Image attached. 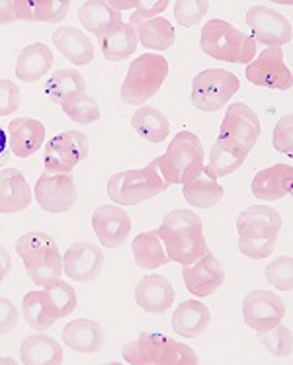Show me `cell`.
Returning <instances> with one entry per match:
<instances>
[{"label":"cell","instance_id":"obj_1","mask_svg":"<svg viewBox=\"0 0 293 365\" xmlns=\"http://www.w3.org/2000/svg\"><path fill=\"white\" fill-rule=\"evenodd\" d=\"M157 235L163 240L168 260L182 266L194 264L207 252L202 219L190 209H174L166 213Z\"/></svg>","mask_w":293,"mask_h":365},{"label":"cell","instance_id":"obj_2","mask_svg":"<svg viewBox=\"0 0 293 365\" xmlns=\"http://www.w3.org/2000/svg\"><path fill=\"white\" fill-rule=\"evenodd\" d=\"M121 358L131 365H197L200 358L188 344L173 340L163 332H141L123 346Z\"/></svg>","mask_w":293,"mask_h":365},{"label":"cell","instance_id":"obj_3","mask_svg":"<svg viewBox=\"0 0 293 365\" xmlns=\"http://www.w3.org/2000/svg\"><path fill=\"white\" fill-rule=\"evenodd\" d=\"M16 254L22 258L28 277L39 287L63 274V256L59 246L47 232L31 231L22 235L16 240Z\"/></svg>","mask_w":293,"mask_h":365},{"label":"cell","instance_id":"obj_4","mask_svg":"<svg viewBox=\"0 0 293 365\" xmlns=\"http://www.w3.org/2000/svg\"><path fill=\"white\" fill-rule=\"evenodd\" d=\"M200 47L211 59L235 65H248L256 57L255 39L219 18L203 24Z\"/></svg>","mask_w":293,"mask_h":365},{"label":"cell","instance_id":"obj_5","mask_svg":"<svg viewBox=\"0 0 293 365\" xmlns=\"http://www.w3.org/2000/svg\"><path fill=\"white\" fill-rule=\"evenodd\" d=\"M168 76V61L158 53H145L129 63L128 75L121 82V102L129 106H145L158 94Z\"/></svg>","mask_w":293,"mask_h":365},{"label":"cell","instance_id":"obj_6","mask_svg":"<svg viewBox=\"0 0 293 365\" xmlns=\"http://www.w3.org/2000/svg\"><path fill=\"white\" fill-rule=\"evenodd\" d=\"M150 164L157 168L168 186L184 184L200 166H203L202 141L192 131H178L165 155L150 160Z\"/></svg>","mask_w":293,"mask_h":365},{"label":"cell","instance_id":"obj_7","mask_svg":"<svg viewBox=\"0 0 293 365\" xmlns=\"http://www.w3.org/2000/svg\"><path fill=\"white\" fill-rule=\"evenodd\" d=\"M168 184L153 164L113 174L108 180V195L115 205H139L163 194Z\"/></svg>","mask_w":293,"mask_h":365},{"label":"cell","instance_id":"obj_8","mask_svg":"<svg viewBox=\"0 0 293 365\" xmlns=\"http://www.w3.org/2000/svg\"><path fill=\"white\" fill-rule=\"evenodd\" d=\"M241 90L239 76L225 68H205L192 81V104L202 112H219Z\"/></svg>","mask_w":293,"mask_h":365},{"label":"cell","instance_id":"obj_9","mask_svg":"<svg viewBox=\"0 0 293 365\" xmlns=\"http://www.w3.org/2000/svg\"><path fill=\"white\" fill-rule=\"evenodd\" d=\"M91 153L86 135L81 131H63L46 145V170L53 174H71Z\"/></svg>","mask_w":293,"mask_h":365},{"label":"cell","instance_id":"obj_10","mask_svg":"<svg viewBox=\"0 0 293 365\" xmlns=\"http://www.w3.org/2000/svg\"><path fill=\"white\" fill-rule=\"evenodd\" d=\"M245 75L250 84L266 90H289L293 84L292 71L284 61L282 47H266L248 63Z\"/></svg>","mask_w":293,"mask_h":365},{"label":"cell","instance_id":"obj_11","mask_svg":"<svg viewBox=\"0 0 293 365\" xmlns=\"http://www.w3.org/2000/svg\"><path fill=\"white\" fill-rule=\"evenodd\" d=\"M34 200L51 215L67 213L76 203V184L71 174H53L43 170L34 186Z\"/></svg>","mask_w":293,"mask_h":365},{"label":"cell","instance_id":"obj_12","mask_svg":"<svg viewBox=\"0 0 293 365\" xmlns=\"http://www.w3.org/2000/svg\"><path fill=\"white\" fill-rule=\"evenodd\" d=\"M247 24L256 43L266 47H282L292 41V22L282 12L266 4H256L247 10Z\"/></svg>","mask_w":293,"mask_h":365},{"label":"cell","instance_id":"obj_13","mask_svg":"<svg viewBox=\"0 0 293 365\" xmlns=\"http://www.w3.org/2000/svg\"><path fill=\"white\" fill-rule=\"evenodd\" d=\"M286 317V305L278 293L256 289L242 299V321L248 328L262 332L276 327Z\"/></svg>","mask_w":293,"mask_h":365},{"label":"cell","instance_id":"obj_14","mask_svg":"<svg viewBox=\"0 0 293 365\" xmlns=\"http://www.w3.org/2000/svg\"><path fill=\"white\" fill-rule=\"evenodd\" d=\"M182 282L195 297H210L225 284V266L207 250L194 264L182 266Z\"/></svg>","mask_w":293,"mask_h":365},{"label":"cell","instance_id":"obj_15","mask_svg":"<svg viewBox=\"0 0 293 365\" xmlns=\"http://www.w3.org/2000/svg\"><path fill=\"white\" fill-rule=\"evenodd\" d=\"M258 137H260V120L255 110L245 102L227 106L225 118L219 127V139H231L252 150Z\"/></svg>","mask_w":293,"mask_h":365},{"label":"cell","instance_id":"obj_16","mask_svg":"<svg viewBox=\"0 0 293 365\" xmlns=\"http://www.w3.org/2000/svg\"><path fill=\"white\" fill-rule=\"evenodd\" d=\"M104 268V252L100 246L91 242H75L67 248L63 256V272L65 276L71 277L78 284H88L94 282L100 272Z\"/></svg>","mask_w":293,"mask_h":365},{"label":"cell","instance_id":"obj_17","mask_svg":"<svg viewBox=\"0 0 293 365\" xmlns=\"http://www.w3.org/2000/svg\"><path fill=\"white\" fill-rule=\"evenodd\" d=\"M92 229L100 245L106 248H120L131 232V217L121 205H100L92 213Z\"/></svg>","mask_w":293,"mask_h":365},{"label":"cell","instance_id":"obj_18","mask_svg":"<svg viewBox=\"0 0 293 365\" xmlns=\"http://www.w3.org/2000/svg\"><path fill=\"white\" fill-rule=\"evenodd\" d=\"M174 297L173 282L158 274L141 277L135 285V303L149 314H165L173 307Z\"/></svg>","mask_w":293,"mask_h":365},{"label":"cell","instance_id":"obj_19","mask_svg":"<svg viewBox=\"0 0 293 365\" xmlns=\"http://www.w3.org/2000/svg\"><path fill=\"white\" fill-rule=\"evenodd\" d=\"M282 215L268 205H250L237 217V232L247 239H278Z\"/></svg>","mask_w":293,"mask_h":365},{"label":"cell","instance_id":"obj_20","mask_svg":"<svg viewBox=\"0 0 293 365\" xmlns=\"http://www.w3.org/2000/svg\"><path fill=\"white\" fill-rule=\"evenodd\" d=\"M293 168L292 164H274L270 168L256 172L250 184V192L256 200L262 202H278L292 194Z\"/></svg>","mask_w":293,"mask_h":365},{"label":"cell","instance_id":"obj_21","mask_svg":"<svg viewBox=\"0 0 293 365\" xmlns=\"http://www.w3.org/2000/svg\"><path fill=\"white\" fill-rule=\"evenodd\" d=\"M182 195L184 200L197 209H210L217 205L225 190L219 184L215 174L207 168V166H200L197 170L190 176L184 184H182Z\"/></svg>","mask_w":293,"mask_h":365},{"label":"cell","instance_id":"obj_22","mask_svg":"<svg viewBox=\"0 0 293 365\" xmlns=\"http://www.w3.org/2000/svg\"><path fill=\"white\" fill-rule=\"evenodd\" d=\"M34 202V192L24 174L16 168L0 170V213L14 215L22 213Z\"/></svg>","mask_w":293,"mask_h":365},{"label":"cell","instance_id":"obj_23","mask_svg":"<svg viewBox=\"0 0 293 365\" xmlns=\"http://www.w3.org/2000/svg\"><path fill=\"white\" fill-rule=\"evenodd\" d=\"M8 147L18 158H30L46 143V127L34 118H16L6 129Z\"/></svg>","mask_w":293,"mask_h":365},{"label":"cell","instance_id":"obj_24","mask_svg":"<svg viewBox=\"0 0 293 365\" xmlns=\"http://www.w3.org/2000/svg\"><path fill=\"white\" fill-rule=\"evenodd\" d=\"M53 43L59 49L61 55L67 61H71L75 67H84L91 65L94 59V43L91 38L73 26H63L53 31Z\"/></svg>","mask_w":293,"mask_h":365},{"label":"cell","instance_id":"obj_25","mask_svg":"<svg viewBox=\"0 0 293 365\" xmlns=\"http://www.w3.org/2000/svg\"><path fill=\"white\" fill-rule=\"evenodd\" d=\"M104 340L106 330L102 324L91 319H76L63 328V344L84 356L100 350L104 346Z\"/></svg>","mask_w":293,"mask_h":365},{"label":"cell","instance_id":"obj_26","mask_svg":"<svg viewBox=\"0 0 293 365\" xmlns=\"http://www.w3.org/2000/svg\"><path fill=\"white\" fill-rule=\"evenodd\" d=\"M98 41H100V47H102L104 59L113 61V63L129 59V57L137 51V45H139L135 28L129 22L125 24L123 20L110 26V28L98 38Z\"/></svg>","mask_w":293,"mask_h":365},{"label":"cell","instance_id":"obj_27","mask_svg":"<svg viewBox=\"0 0 293 365\" xmlns=\"http://www.w3.org/2000/svg\"><path fill=\"white\" fill-rule=\"evenodd\" d=\"M20 359L24 365H59L65 361V351L59 340L38 332L24 338L20 346Z\"/></svg>","mask_w":293,"mask_h":365},{"label":"cell","instance_id":"obj_28","mask_svg":"<svg viewBox=\"0 0 293 365\" xmlns=\"http://www.w3.org/2000/svg\"><path fill=\"white\" fill-rule=\"evenodd\" d=\"M210 322V307L202 301H184L173 313V330L182 338H195L203 334Z\"/></svg>","mask_w":293,"mask_h":365},{"label":"cell","instance_id":"obj_29","mask_svg":"<svg viewBox=\"0 0 293 365\" xmlns=\"http://www.w3.org/2000/svg\"><path fill=\"white\" fill-rule=\"evenodd\" d=\"M53 67V51L46 43H30L16 59V76L24 82H38L49 75Z\"/></svg>","mask_w":293,"mask_h":365},{"label":"cell","instance_id":"obj_30","mask_svg":"<svg viewBox=\"0 0 293 365\" xmlns=\"http://www.w3.org/2000/svg\"><path fill=\"white\" fill-rule=\"evenodd\" d=\"M16 18L24 22L59 24L68 16V0H14Z\"/></svg>","mask_w":293,"mask_h":365},{"label":"cell","instance_id":"obj_31","mask_svg":"<svg viewBox=\"0 0 293 365\" xmlns=\"http://www.w3.org/2000/svg\"><path fill=\"white\" fill-rule=\"evenodd\" d=\"M248 153L250 149H247L241 143L231 141V139H219L210 153L207 168L215 174V178L229 176L245 164Z\"/></svg>","mask_w":293,"mask_h":365},{"label":"cell","instance_id":"obj_32","mask_svg":"<svg viewBox=\"0 0 293 365\" xmlns=\"http://www.w3.org/2000/svg\"><path fill=\"white\" fill-rule=\"evenodd\" d=\"M81 94H86V81L76 68H59L47 78L46 96L53 104L63 106L67 100Z\"/></svg>","mask_w":293,"mask_h":365},{"label":"cell","instance_id":"obj_33","mask_svg":"<svg viewBox=\"0 0 293 365\" xmlns=\"http://www.w3.org/2000/svg\"><path fill=\"white\" fill-rule=\"evenodd\" d=\"M41 297H43V303H46L47 313L51 314L55 321L73 314L76 305H78V297H76L75 287L67 284V282H63L61 277L53 279V282H47L43 285Z\"/></svg>","mask_w":293,"mask_h":365},{"label":"cell","instance_id":"obj_34","mask_svg":"<svg viewBox=\"0 0 293 365\" xmlns=\"http://www.w3.org/2000/svg\"><path fill=\"white\" fill-rule=\"evenodd\" d=\"M135 34L139 43L147 49H153V51H166L176 41V31H174L173 24L163 16L137 24Z\"/></svg>","mask_w":293,"mask_h":365},{"label":"cell","instance_id":"obj_35","mask_svg":"<svg viewBox=\"0 0 293 365\" xmlns=\"http://www.w3.org/2000/svg\"><path fill=\"white\" fill-rule=\"evenodd\" d=\"M131 125L149 143H163L170 135V123L166 115L153 106H139L131 118Z\"/></svg>","mask_w":293,"mask_h":365},{"label":"cell","instance_id":"obj_36","mask_svg":"<svg viewBox=\"0 0 293 365\" xmlns=\"http://www.w3.org/2000/svg\"><path fill=\"white\" fill-rule=\"evenodd\" d=\"M78 22H81L84 30L100 38L110 26L121 22V14L115 8L110 6V2L88 0L78 10Z\"/></svg>","mask_w":293,"mask_h":365},{"label":"cell","instance_id":"obj_37","mask_svg":"<svg viewBox=\"0 0 293 365\" xmlns=\"http://www.w3.org/2000/svg\"><path fill=\"white\" fill-rule=\"evenodd\" d=\"M131 248H133V260L139 268L157 269L168 262L165 246H163V240L158 239L157 231L139 232L133 239Z\"/></svg>","mask_w":293,"mask_h":365},{"label":"cell","instance_id":"obj_38","mask_svg":"<svg viewBox=\"0 0 293 365\" xmlns=\"http://www.w3.org/2000/svg\"><path fill=\"white\" fill-rule=\"evenodd\" d=\"M22 317L24 321L28 322V327L38 330V332H43V330L51 328L57 322L51 314L47 313L46 303H43V297H41V289L30 291V293L24 295Z\"/></svg>","mask_w":293,"mask_h":365},{"label":"cell","instance_id":"obj_39","mask_svg":"<svg viewBox=\"0 0 293 365\" xmlns=\"http://www.w3.org/2000/svg\"><path fill=\"white\" fill-rule=\"evenodd\" d=\"M61 108L67 113L68 120L76 121L81 125H91V123H96L100 120V104L88 94L71 98Z\"/></svg>","mask_w":293,"mask_h":365},{"label":"cell","instance_id":"obj_40","mask_svg":"<svg viewBox=\"0 0 293 365\" xmlns=\"http://www.w3.org/2000/svg\"><path fill=\"white\" fill-rule=\"evenodd\" d=\"M256 338L272 356H276V358H289L292 356V330L284 327L282 322L268 328V330L258 332Z\"/></svg>","mask_w":293,"mask_h":365},{"label":"cell","instance_id":"obj_41","mask_svg":"<svg viewBox=\"0 0 293 365\" xmlns=\"http://www.w3.org/2000/svg\"><path fill=\"white\" fill-rule=\"evenodd\" d=\"M266 282H270L276 289L292 291L293 287V260L292 256H278L264 269Z\"/></svg>","mask_w":293,"mask_h":365},{"label":"cell","instance_id":"obj_42","mask_svg":"<svg viewBox=\"0 0 293 365\" xmlns=\"http://www.w3.org/2000/svg\"><path fill=\"white\" fill-rule=\"evenodd\" d=\"M207 10H210L207 0H178L174 4V18L180 26L192 28L195 24L202 22Z\"/></svg>","mask_w":293,"mask_h":365},{"label":"cell","instance_id":"obj_43","mask_svg":"<svg viewBox=\"0 0 293 365\" xmlns=\"http://www.w3.org/2000/svg\"><path fill=\"white\" fill-rule=\"evenodd\" d=\"M276 240L278 239H247V237H239V252L250 258V260H264L274 252Z\"/></svg>","mask_w":293,"mask_h":365},{"label":"cell","instance_id":"obj_44","mask_svg":"<svg viewBox=\"0 0 293 365\" xmlns=\"http://www.w3.org/2000/svg\"><path fill=\"white\" fill-rule=\"evenodd\" d=\"M292 113H286L284 118L274 127V135H272V145L278 153H286L287 157L293 155V131H292Z\"/></svg>","mask_w":293,"mask_h":365},{"label":"cell","instance_id":"obj_45","mask_svg":"<svg viewBox=\"0 0 293 365\" xmlns=\"http://www.w3.org/2000/svg\"><path fill=\"white\" fill-rule=\"evenodd\" d=\"M22 104V92L14 82L8 78H0V118H6L18 112Z\"/></svg>","mask_w":293,"mask_h":365},{"label":"cell","instance_id":"obj_46","mask_svg":"<svg viewBox=\"0 0 293 365\" xmlns=\"http://www.w3.org/2000/svg\"><path fill=\"white\" fill-rule=\"evenodd\" d=\"M166 6H168V0H139L137 8L131 12L129 24L135 28L137 24L150 20V18H157L160 12H165Z\"/></svg>","mask_w":293,"mask_h":365},{"label":"cell","instance_id":"obj_47","mask_svg":"<svg viewBox=\"0 0 293 365\" xmlns=\"http://www.w3.org/2000/svg\"><path fill=\"white\" fill-rule=\"evenodd\" d=\"M20 321V311L18 307L6 297H0V336L12 332Z\"/></svg>","mask_w":293,"mask_h":365},{"label":"cell","instance_id":"obj_48","mask_svg":"<svg viewBox=\"0 0 293 365\" xmlns=\"http://www.w3.org/2000/svg\"><path fill=\"white\" fill-rule=\"evenodd\" d=\"M16 22H18V18H16L14 0H2L0 2V26H10Z\"/></svg>","mask_w":293,"mask_h":365},{"label":"cell","instance_id":"obj_49","mask_svg":"<svg viewBox=\"0 0 293 365\" xmlns=\"http://www.w3.org/2000/svg\"><path fill=\"white\" fill-rule=\"evenodd\" d=\"M10 158V147H8V135L4 127L0 125V168L8 163Z\"/></svg>","mask_w":293,"mask_h":365},{"label":"cell","instance_id":"obj_50","mask_svg":"<svg viewBox=\"0 0 293 365\" xmlns=\"http://www.w3.org/2000/svg\"><path fill=\"white\" fill-rule=\"evenodd\" d=\"M137 4H139V0H125V2H118V0H110V6L115 8V10H118L120 14H121V12H123V10H131V8L135 10Z\"/></svg>","mask_w":293,"mask_h":365},{"label":"cell","instance_id":"obj_51","mask_svg":"<svg viewBox=\"0 0 293 365\" xmlns=\"http://www.w3.org/2000/svg\"><path fill=\"white\" fill-rule=\"evenodd\" d=\"M0 262H2L6 268L12 269V256H10V252H8L6 248H4L2 245H0Z\"/></svg>","mask_w":293,"mask_h":365},{"label":"cell","instance_id":"obj_52","mask_svg":"<svg viewBox=\"0 0 293 365\" xmlns=\"http://www.w3.org/2000/svg\"><path fill=\"white\" fill-rule=\"evenodd\" d=\"M8 274H10V268H6V266H4V264L0 262V285H2V282L6 279Z\"/></svg>","mask_w":293,"mask_h":365},{"label":"cell","instance_id":"obj_53","mask_svg":"<svg viewBox=\"0 0 293 365\" xmlns=\"http://www.w3.org/2000/svg\"><path fill=\"white\" fill-rule=\"evenodd\" d=\"M16 361L12 358H2V356H0V365H14Z\"/></svg>","mask_w":293,"mask_h":365}]
</instances>
